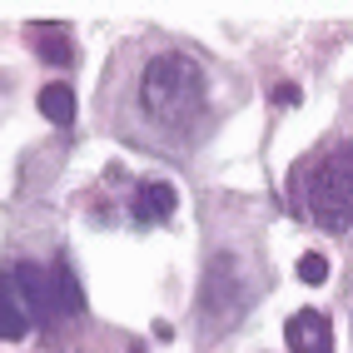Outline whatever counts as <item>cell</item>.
<instances>
[{
  "instance_id": "cell-1",
  "label": "cell",
  "mask_w": 353,
  "mask_h": 353,
  "mask_svg": "<svg viewBox=\"0 0 353 353\" xmlns=\"http://www.w3.org/2000/svg\"><path fill=\"white\" fill-rule=\"evenodd\" d=\"M139 105L159 130H190L209 105V80L190 55L164 50L139 75Z\"/></svg>"
},
{
  "instance_id": "cell-2",
  "label": "cell",
  "mask_w": 353,
  "mask_h": 353,
  "mask_svg": "<svg viewBox=\"0 0 353 353\" xmlns=\"http://www.w3.org/2000/svg\"><path fill=\"white\" fill-rule=\"evenodd\" d=\"M303 204H309V219L323 234H343L353 224V145L328 150L303 184Z\"/></svg>"
},
{
  "instance_id": "cell-3",
  "label": "cell",
  "mask_w": 353,
  "mask_h": 353,
  "mask_svg": "<svg viewBox=\"0 0 353 353\" xmlns=\"http://www.w3.org/2000/svg\"><path fill=\"white\" fill-rule=\"evenodd\" d=\"M40 319H50V274L35 264H15L0 274V339H26Z\"/></svg>"
},
{
  "instance_id": "cell-4",
  "label": "cell",
  "mask_w": 353,
  "mask_h": 353,
  "mask_svg": "<svg viewBox=\"0 0 353 353\" xmlns=\"http://www.w3.org/2000/svg\"><path fill=\"white\" fill-rule=\"evenodd\" d=\"M244 303H249V279L239 269V259L219 254L214 264H209V274H204V319L224 328V323H234L244 314Z\"/></svg>"
},
{
  "instance_id": "cell-5",
  "label": "cell",
  "mask_w": 353,
  "mask_h": 353,
  "mask_svg": "<svg viewBox=\"0 0 353 353\" xmlns=\"http://www.w3.org/2000/svg\"><path fill=\"white\" fill-rule=\"evenodd\" d=\"M284 339H289V353H334V328L314 309H299L284 323Z\"/></svg>"
},
{
  "instance_id": "cell-6",
  "label": "cell",
  "mask_w": 353,
  "mask_h": 353,
  "mask_svg": "<svg viewBox=\"0 0 353 353\" xmlns=\"http://www.w3.org/2000/svg\"><path fill=\"white\" fill-rule=\"evenodd\" d=\"M174 190L170 184H159V179H150V184H139L134 190V199H130V219L134 224H164V219H174Z\"/></svg>"
},
{
  "instance_id": "cell-7",
  "label": "cell",
  "mask_w": 353,
  "mask_h": 353,
  "mask_svg": "<svg viewBox=\"0 0 353 353\" xmlns=\"http://www.w3.org/2000/svg\"><path fill=\"white\" fill-rule=\"evenodd\" d=\"M85 309V289L80 279L70 274V264H55L50 269V319H70Z\"/></svg>"
},
{
  "instance_id": "cell-8",
  "label": "cell",
  "mask_w": 353,
  "mask_h": 353,
  "mask_svg": "<svg viewBox=\"0 0 353 353\" xmlns=\"http://www.w3.org/2000/svg\"><path fill=\"white\" fill-rule=\"evenodd\" d=\"M35 105L50 125H75V95H70V85H45Z\"/></svg>"
},
{
  "instance_id": "cell-9",
  "label": "cell",
  "mask_w": 353,
  "mask_h": 353,
  "mask_svg": "<svg viewBox=\"0 0 353 353\" xmlns=\"http://www.w3.org/2000/svg\"><path fill=\"white\" fill-rule=\"evenodd\" d=\"M30 40H40V45H35L40 60H55V65H70V60H75V50H70V35H65L60 26H30Z\"/></svg>"
},
{
  "instance_id": "cell-10",
  "label": "cell",
  "mask_w": 353,
  "mask_h": 353,
  "mask_svg": "<svg viewBox=\"0 0 353 353\" xmlns=\"http://www.w3.org/2000/svg\"><path fill=\"white\" fill-rule=\"evenodd\" d=\"M299 279H303V284H323V279H328V259L323 254H303L299 259Z\"/></svg>"
},
{
  "instance_id": "cell-11",
  "label": "cell",
  "mask_w": 353,
  "mask_h": 353,
  "mask_svg": "<svg viewBox=\"0 0 353 353\" xmlns=\"http://www.w3.org/2000/svg\"><path fill=\"white\" fill-rule=\"evenodd\" d=\"M274 105H299V90L294 85H279L274 90Z\"/></svg>"
}]
</instances>
